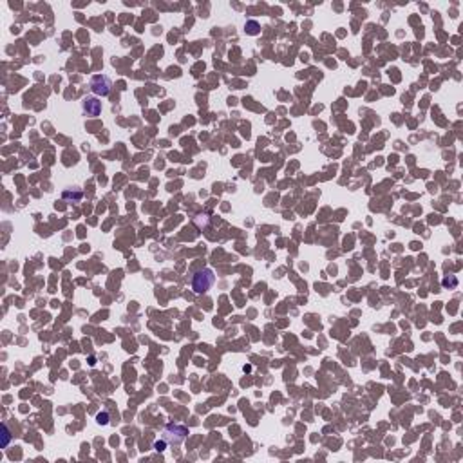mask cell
I'll list each match as a JSON object with an SVG mask.
<instances>
[{
	"label": "cell",
	"mask_w": 463,
	"mask_h": 463,
	"mask_svg": "<svg viewBox=\"0 0 463 463\" xmlns=\"http://www.w3.org/2000/svg\"><path fill=\"white\" fill-rule=\"evenodd\" d=\"M212 284H214V272L212 270H201L192 279V290L195 293H205V291L210 290Z\"/></svg>",
	"instance_id": "obj_1"
},
{
	"label": "cell",
	"mask_w": 463,
	"mask_h": 463,
	"mask_svg": "<svg viewBox=\"0 0 463 463\" xmlns=\"http://www.w3.org/2000/svg\"><path fill=\"white\" fill-rule=\"evenodd\" d=\"M188 431L183 427V425H169V427L163 431V440L167 444H181V441L187 438Z\"/></svg>",
	"instance_id": "obj_2"
},
{
	"label": "cell",
	"mask_w": 463,
	"mask_h": 463,
	"mask_svg": "<svg viewBox=\"0 0 463 463\" xmlns=\"http://www.w3.org/2000/svg\"><path fill=\"white\" fill-rule=\"evenodd\" d=\"M91 89L94 94L107 96L109 91H111V80L107 76H94L91 82Z\"/></svg>",
	"instance_id": "obj_3"
},
{
	"label": "cell",
	"mask_w": 463,
	"mask_h": 463,
	"mask_svg": "<svg viewBox=\"0 0 463 463\" xmlns=\"http://www.w3.org/2000/svg\"><path fill=\"white\" fill-rule=\"evenodd\" d=\"M84 111L87 116H98L102 111V105L98 100H94V98H87V100L84 102Z\"/></svg>",
	"instance_id": "obj_4"
},
{
	"label": "cell",
	"mask_w": 463,
	"mask_h": 463,
	"mask_svg": "<svg viewBox=\"0 0 463 463\" xmlns=\"http://www.w3.org/2000/svg\"><path fill=\"white\" fill-rule=\"evenodd\" d=\"M2 433H4V440H2V447H6V445H8V441H9V431H8V427H6V425H2Z\"/></svg>",
	"instance_id": "obj_5"
}]
</instances>
